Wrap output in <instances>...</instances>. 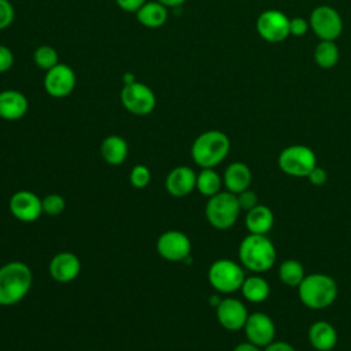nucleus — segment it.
I'll return each mask as SVG.
<instances>
[{"mask_svg":"<svg viewBox=\"0 0 351 351\" xmlns=\"http://www.w3.org/2000/svg\"><path fill=\"white\" fill-rule=\"evenodd\" d=\"M237 255L243 267L259 274L273 267L277 251L266 234L250 233L240 241Z\"/></svg>","mask_w":351,"mask_h":351,"instance_id":"obj_1","label":"nucleus"},{"mask_svg":"<svg viewBox=\"0 0 351 351\" xmlns=\"http://www.w3.org/2000/svg\"><path fill=\"white\" fill-rule=\"evenodd\" d=\"M33 274L23 262H8L0 267V306L19 303L30 291Z\"/></svg>","mask_w":351,"mask_h":351,"instance_id":"obj_2","label":"nucleus"},{"mask_svg":"<svg viewBox=\"0 0 351 351\" xmlns=\"http://www.w3.org/2000/svg\"><path fill=\"white\" fill-rule=\"evenodd\" d=\"M339 293L337 282L324 273L306 274L298 287L300 302L311 310H322L333 304Z\"/></svg>","mask_w":351,"mask_h":351,"instance_id":"obj_3","label":"nucleus"},{"mask_svg":"<svg viewBox=\"0 0 351 351\" xmlns=\"http://www.w3.org/2000/svg\"><path fill=\"white\" fill-rule=\"evenodd\" d=\"M230 151V140L221 130H206L192 143L191 155L202 169H214Z\"/></svg>","mask_w":351,"mask_h":351,"instance_id":"obj_4","label":"nucleus"},{"mask_svg":"<svg viewBox=\"0 0 351 351\" xmlns=\"http://www.w3.org/2000/svg\"><path fill=\"white\" fill-rule=\"evenodd\" d=\"M241 208L236 195L228 191L218 192L217 195L208 197L204 208L208 223L218 230H226L232 228L236 223Z\"/></svg>","mask_w":351,"mask_h":351,"instance_id":"obj_5","label":"nucleus"},{"mask_svg":"<svg viewBox=\"0 0 351 351\" xmlns=\"http://www.w3.org/2000/svg\"><path fill=\"white\" fill-rule=\"evenodd\" d=\"M280 170L291 177H307L317 166L315 152L303 144H293L285 147L278 155Z\"/></svg>","mask_w":351,"mask_h":351,"instance_id":"obj_6","label":"nucleus"},{"mask_svg":"<svg viewBox=\"0 0 351 351\" xmlns=\"http://www.w3.org/2000/svg\"><path fill=\"white\" fill-rule=\"evenodd\" d=\"M207 278L215 291L221 293H233L241 288L245 274L241 265L222 258L211 263L207 271Z\"/></svg>","mask_w":351,"mask_h":351,"instance_id":"obj_7","label":"nucleus"},{"mask_svg":"<svg viewBox=\"0 0 351 351\" xmlns=\"http://www.w3.org/2000/svg\"><path fill=\"white\" fill-rule=\"evenodd\" d=\"M119 99L128 112L138 117L151 114L156 107V96L154 90L147 84L140 81L123 85Z\"/></svg>","mask_w":351,"mask_h":351,"instance_id":"obj_8","label":"nucleus"},{"mask_svg":"<svg viewBox=\"0 0 351 351\" xmlns=\"http://www.w3.org/2000/svg\"><path fill=\"white\" fill-rule=\"evenodd\" d=\"M310 29L319 40L335 41L343 32V19L340 14L330 5L315 7L308 18Z\"/></svg>","mask_w":351,"mask_h":351,"instance_id":"obj_9","label":"nucleus"},{"mask_svg":"<svg viewBox=\"0 0 351 351\" xmlns=\"http://www.w3.org/2000/svg\"><path fill=\"white\" fill-rule=\"evenodd\" d=\"M256 32L267 43H281L289 34V18L280 10H266L256 19Z\"/></svg>","mask_w":351,"mask_h":351,"instance_id":"obj_10","label":"nucleus"},{"mask_svg":"<svg viewBox=\"0 0 351 351\" xmlns=\"http://www.w3.org/2000/svg\"><path fill=\"white\" fill-rule=\"evenodd\" d=\"M77 84L74 70L66 63H58L51 70L45 71L43 86L44 90L55 99H63L73 93Z\"/></svg>","mask_w":351,"mask_h":351,"instance_id":"obj_11","label":"nucleus"},{"mask_svg":"<svg viewBox=\"0 0 351 351\" xmlns=\"http://www.w3.org/2000/svg\"><path fill=\"white\" fill-rule=\"evenodd\" d=\"M191 248L189 237L180 230H167L156 241V251L163 259L170 262H180L189 258Z\"/></svg>","mask_w":351,"mask_h":351,"instance_id":"obj_12","label":"nucleus"},{"mask_svg":"<svg viewBox=\"0 0 351 351\" xmlns=\"http://www.w3.org/2000/svg\"><path fill=\"white\" fill-rule=\"evenodd\" d=\"M243 329L247 340L261 348H265L267 344L274 341L276 325L271 317L265 313L256 311L250 314Z\"/></svg>","mask_w":351,"mask_h":351,"instance_id":"obj_13","label":"nucleus"},{"mask_svg":"<svg viewBox=\"0 0 351 351\" xmlns=\"http://www.w3.org/2000/svg\"><path fill=\"white\" fill-rule=\"evenodd\" d=\"M8 207L18 221L33 222L43 214V199L32 191H18L11 196Z\"/></svg>","mask_w":351,"mask_h":351,"instance_id":"obj_14","label":"nucleus"},{"mask_svg":"<svg viewBox=\"0 0 351 351\" xmlns=\"http://www.w3.org/2000/svg\"><path fill=\"white\" fill-rule=\"evenodd\" d=\"M215 314L219 325L228 330H240L244 328L248 318L245 304L236 298L221 299L215 307Z\"/></svg>","mask_w":351,"mask_h":351,"instance_id":"obj_15","label":"nucleus"},{"mask_svg":"<svg viewBox=\"0 0 351 351\" xmlns=\"http://www.w3.org/2000/svg\"><path fill=\"white\" fill-rule=\"evenodd\" d=\"M49 274L56 282H71L81 271V262L73 252L63 251L56 254L49 262Z\"/></svg>","mask_w":351,"mask_h":351,"instance_id":"obj_16","label":"nucleus"},{"mask_svg":"<svg viewBox=\"0 0 351 351\" xmlns=\"http://www.w3.org/2000/svg\"><path fill=\"white\" fill-rule=\"evenodd\" d=\"M196 173L189 166H177L166 176V191L176 197H184L196 188Z\"/></svg>","mask_w":351,"mask_h":351,"instance_id":"obj_17","label":"nucleus"},{"mask_svg":"<svg viewBox=\"0 0 351 351\" xmlns=\"http://www.w3.org/2000/svg\"><path fill=\"white\" fill-rule=\"evenodd\" d=\"M29 100L16 89H4L0 92V118L5 121H18L27 114Z\"/></svg>","mask_w":351,"mask_h":351,"instance_id":"obj_18","label":"nucleus"},{"mask_svg":"<svg viewBox=\"0 0 351 351\" xmlns=\"http://www.w3.org/2000/svg\"><path fill=\"white\" fill-rule=\"evenodd\" d=\"M307 337L311 347L317 351H330L337 344V332L335 326L325 319L314 321L308 328Z\"/></svg>","mask_w":351,"mask_h":351,"instance_id":"obj_19","label":"nucleus"},{"mask_svg":"<svg viewBox=\"0 0 351 351\" xmlns=\"http://www.w3.org/2000/svg\"><path fill=\"white\" fill-rule=\"evenodd\" d=\"M252 181L251 169L243 162H232L223 171L222 182L228 192L240 193L250 188Z\"/></svg>","mask_w":351,"mask_h":351,"instance_id":"obj_20","label":"nucleus"},{"mask_svg":"<svg viewBox=\"0 0 351 351\" xmlns=\"http://www.w3.org/2000/svg\"><path fill=\"white\" fill-rule=\"evenodd\" d=\"M245 228L254 234H267L274 225V214L270 207L256 204L245 214Z\"/></svg>","mask_w":351,"mask_h":351,"instance_id":"obj_21","label":"nucleus"},{"mask_svg":"<svg viewBox=\"0 0 351 351\" xmlns=\"http://www.w3.org/2000/svg\"><path fill=\"white\" fill-rule=\"evenodd\" d=\"M169 8L156 0L145 1L136 12V18L140 25L148 29L162 27L169 18Z\"/></svg>","mask_w":351,"mask_h":351,"instance_id":"obj_22","label":"nucleus"},{"mask_svg":"<svg viewBox=\"0 0 351 351\" xmlns=\"http://www.w3.org/2000/svg\"><path fill=\"white\" fill-rule=\"evenodd\" d=\"M128 143L123 137L118 134H110L107 136L101 144H100V154L101 158L112 166H118L125 162L128 158Z\"/></svg>","mask_w":351,"mask_h":351,"instance_id":"obj_23","label":"nucleus"},{"mask_svg":"<svg viewBox=\"0 0 351 351\" xmlns=\"http://www.w3.org/2000/svg\"><path fill=\"white\" fill-rule=\"evenodd\" d=\"M240 291L245 300L251 303H261L269 298L270 285L263 277L255 274L244 278Z\"/></svg>","mask_w":351,"mask_h":351,"instance_id":"obj_24","label":"nucleus"},{"mask_svg":"<svg viewBox=\"0 0 351 351\" xmlns=\"http://www.w3.org/2000/svg\"><path fill=\"white\" fill-rule=\"evenodd\" d=\"M340 59V51L335 41L321 40L314 49V62L321 69H332Z\"/></svg>","mask_w":351,"mask_h":351,"instance_id":"obj_25","label":"nucleus"},{"mask_svg":"<svg viewBox=\"0 0 351 351\" xmlns=\"http://www.w3.org/2000/svg\"><path fill=\"white\" fill-rule=\"evenodd\" d=\"M222 178L214 169H202L196 176V189L200 195L211 197L221 192Z\"/></svg>","mask_w":351,"mask_h":351,"instance_id":"obj_26","label":"nucleus"},{"mask_svg":"<svg viewBox=\"0 0 351 351\" xmlns=\"http://www.w3.org/2000/svg\"><path fill=\"white\" fill-rule=\"evenodd\" d=\"M304 267L296 259H287L278 267V278L282 284L288 287H299L302 280L304 278Z\"/></svg>","mask_w":351,"mask_h":351,"instance_id":"obj_27","label":"nucleus"},{"mask_svg":"<svg viewBox=\"0 0 351 351\" xmlns=\"http://www.w3.org/2000/svg\"><path fill=\"white\" fill-rule=\"evenodd\" d=\"M33 62L38 69L44 71H48L52 67H55L58 63H60L58 51L53 47L47 44H43L34 49Z\"/></svg>","mask_w":351,"mask_h":351,"instance_id":"obj_28","label":"nucleus"},{"mask_svg":"<svg viewBox=\"0 0 351 351\" xmlns=\"http://www.w3.org/2000/svg\"><path fill=\"white\" fill-rule=\"evenodd\" d=\"M66 207V202L63 199V196L58 195V193H51V195H47L44 199H43V213L48 214V215H59L63 213Z\"/></svg>","mask_w":351,"mask_h":351,"instance_id":"obj_29","label":"nucleus"},{"mask_svg":"<svg viewBox=\"0 0 351 351\" xmlns=\"http://www.w3.org/2000/svg\"><path fill=\"white\" fill-rule=\"evenodd\" d=\"M129 180H130V184L137 188V189H141V188H145L149 181H151V171L147 166L144 165H136L132 170H130V174H129Z\"/></svg>","mask_w":351,"mask_h":351,"instance_id":"obj_30","label":"nucleus"},{"mask_svg":"<svg viewBox=\"0 0 351 351\" xmlns=\"http://www.w3.org/2000/svg\"><path fill=\"white\" fill-rule=\"evenodd\" d=\"M15 19V8L10 0H0V30L12 25Z\"/></svg>","mask_w":351,"mask_h":351,"instance_id":"obj_31","label":"nucleus"},{"mask_svg":"<svg viewBox=\"0 0 351 351\" xmlns=\"http://www.w3.org/2000/svg\"><path fill=\"white\" fill-rule=\"evenodd\" d=\"M236 197H237V202H239L240 208L244 210V211H248V210H251L252 207H255L256 204H259V202H258V195H256L254 191H251L250 188L245 189V191H243V192H240V193H237Z\"/></svg>","mask_w":351,"mask_h":351,"instance_id":"obj_32","label":"nucleus"},{"mask_svg":"<svg viewBox=\"0 0 351 351\" xmlns=\"http://www.w3.org/2000/svg\"><path fill=\"white\" fill-rule=\"evenodd\" d=\"M310 29V23L306 18L303 16H295L289 18V34L295 37H302L307 33Z\"/></svg>","mask_w":351,"mask_h":351,"instance_id":"obj_33","label":"nucleus"},{"mask_svg":"<svg viewBox=\"0 0 351 351\" xmlns=\"http://www.w3.org/2000/svg\"><path fill=\"white\" fill-rule=\"evenodd\" d=\"M14 62H15V58L12 51L7 45L0 44V74L11 70L14 66Z\"/></svg>","mask_w":351,"mask_h":351,"instance_id":"obj_34","label":"nucleus"},{"mask_svg":"<svg viewBox=\"0 0 351 351\" xmlns=\"http://www.w3.org/2000/svg\"><path fill=\"white\" fill-rule=\"evenodd\" d=\"M310 184H313L314 186H322L326 181H328V173L324 167L321 166H315L307 176Z\"/></svg>","mask_w":351,"mask_h":351,"instance_id":"obj_35","label":"nucleus"},{"mask_svg":"<svg viewBox=\"0 0 351 351\" xmlns=\"http://www.w3.org/2000/svg\"><path fill=\"white\" fill-rule=\"evenodd\" d=\"M148 0H115L117 5L126 12H137V10Z\"/></svg>","mask_w":351,"mask_h":351,"instance_id":"obj_36","label":"nucleus"},{"mask_svg":"<svg viewBox=\"0 0 351 351\" xmlns=\"http://www.w3.org/2000/svg\"><path fill=\"white\" fill-rule=\"evenodd\" d=\"M262 351H296V348L287 341H271Z\"/></svg>","mask_w":351,"mask_h":351,"instance_id":"obj_37","label":"nucleus"},{"mask_svg":"<svg viewBox=\"0 0 351 351\" xmlns=\"http://www.w3.org/2000/svg\"><path fill=\"white\" fill-rule=\"evenodd\" d=\"M233 351H262V348L247 340V341H241V343L236 344Z\"/></svg>","mask_w":351,"mask_h":351,"instance_id":"obj_38","label":"nucleus"},{"mask_svg":"<svg viewBox=\"0 0 351 351\" xmlns=\"http://www.w3.org/2000/svg\"><path fill=\"white\" fill-rule=\"evenodd\" d=\"M156 1H159L160 4H163L167 8H176V7L182 5L186 0H156Z\"/></svg>","mask_w":351,"mask_h":351,"instance_id":"obj_39","label":"nucleus"},{"mask_svg":"<svg viewBox=\"0 0 351 351\" xmlns=\"http://www.w3.org/2000/svg\"><path fill=\"white\" fill-rule=\"evenodd\" d=\"M134 81H137V80L134 78V75H133L132 73H125V74L122 75V82H123V85L132 84V82H134Z\"/></svg>","mask_w":351,"mask_h":351,"instance_id":"obj_40","label":"nucleus"}]
</instances>
